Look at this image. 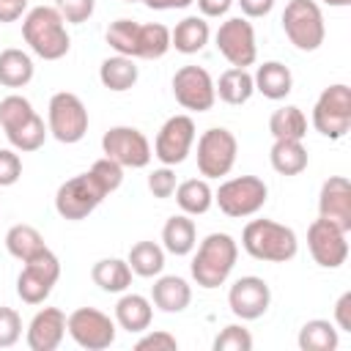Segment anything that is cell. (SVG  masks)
<instances>
[{
    "instance_id": "ba28073f",
    "label": "cell",
    "mask_w": 351,
    "mask_h": 351,
    "mask_svg": "<svg viewBox=\"0 0 351 351\" xmlns=\"http://www.w3.org/2000/svg\"><path fill=\"white\" fill-rule=\"evenodd\" d=\"M239 140L225 126H211L197 137V170L203 178H222L233 170Z\"/></svg>"
},
{
    "instance_id": "6da1fadb",
    "label": "cell",
    "mask_w": 351,
    "mask_h": 351,
    "mask_svg": "<svg viewBox=\"0 0 351 351\" xmlns=\"http://www.w3.org/2000/svg\"><path fill=\"white\" fill-rule=\"evenodd\" d=\"M22 38L33 55L44 60H60L71 49L66 19L55 5H36L22 16Z\"/></svg>"
},
{
    "instance_id": "836d02e7",
    "label": "cell",
    "mask_w": 351,
    "mask_h": 351,
    "mask_svg": "<svg viewBox=\"0 0 351 351\" xmlns=\"http://www.w3.org/2000/svg\"><path fill=\"white\" fill-rule=\"evenodd\" d=\"M47 134H49V129H47V123H44V118H41L38 112H33L25 123H19V126H14V129L5 132L11 148H14V151H22V154L38 151V148L44 145Z\"/></svg>"
},
{
    "instance_id": "44dd1931",
    "label": "cell",
    "mask_w": 351,
    "mask_h": 351,
    "mask_svg": "<svg viewBox=\"0 0 351 351\" xmlns=\"http://www.w3.org/2000/svg\"><path fill=\"white\" fill-rule=\"evenodd\" d=\"M154 321V304L143 293H123L115 304V324L129 335H143Z\"/></svg>"
},
{
    "instance_id": "74e56055",
    "label": "cell",
    "mask_w": 351,
    "mask_h": 351,
    "mask_svg": "<svg viewBox=\"0 0 351 351\" xmlns=\"http://www.w3.org/2000/svg\"><path fill=\"white\" fill-rule=\"evenodd\" d=\"M33 112H36V110H33V104H30L25 96L11 93V96H5V99L0 101V129L8 132V129H14V126L25 123Z\"/></svg>"
},
{
    "instance_id": "d4e9b609",
    "label": "cell",
    "mask_w": 351,
    "mask_h": 351,
    "mask_svg": "<svg viewBox=\"0 0 351 351\" xmlns=\"http://www.w3.org/2000/svg\"><path fill=\"white\" fill-rule=\"evenodd\" d=\"M214 90H217V99L219 101H225L230 107H241V104H247L252 99L255 82H252V74L247 69L230 66V69H225L219 74V80L214 82Z\"/></svg>"
},
{
    "instance_id": "e575fe53",
    "label": "cell",
    "mask_w": 351,
    "mask_h": 351,
    "mask_svg": "<svg viewBox=\"0 0 351 351\" xmlns=\"http://www.w3.org/2000/svg\"><path fill=\"white\" fill-rule=\"evenodd\" d=\"M47 244H44V236L33 228V225H25V222H19V225H14V228H8V233H5V250H8V255H14L16 261H27V258H33L36 252H41Z\"/></svg>"
},
{
    "instance_id": "ee69618b",
    "label": "cell",
    "mask_w": 351,
    "mask_h": 351,
    "mask_svg": "<svg viewBox=\"0 0 351 351\" xmlns=\"http://www.w3.org/2000/svg\"><path fill=\"white\" fill-rule=\"evenodd\" d=\"M178 348V340L165 332V329H156V332H148L134 343V351H176Z\"/></svg>"
},
{
    "instance_id": "60d3db41",
    "label": "cell",
    "mask_w": 351,
    "mask_h": 351,
    "mask_svg": "<svg viewBox=\"0 0 351 351\" xmlns=\"http://www.w3.org/2000/svg\"><path fill=\"white\" fill-rule=\"evenodd\" d=\"M55 8L66 19V25H82L93 16L96 0H55Z\"/></svg>"
},
{
    "instance_id": "52a82bcc",
    "label": "cell",
    "mask_w": 351,
    "mask_h": 351,
    "mask_svg": "<svg viewBox=\"0 0 351 351\" xmlns=\"http://www.w3.org/2000/svg\"><path fill=\"white\" fill-rule=\"evenodd\" d=\"M47 129L58 143L74 145L88 134V110L71 90H58L47 107Z\"/></svg>"
},
{
    "instance_id": "ac0fdd59",
    "label": "cell",
    "mask_w": 351,
    "mask_h": 351,
    "mask_svg": "<svg viewBox=\"0 0 351 351\" xmlns=\"http://www.w3.org/2000/svg\"><path fill=\"white\" fill-rule=\"evenodd\" d=\"M318 217L351 233V184L346 176H329L318 192Z\"/></svg>"
},
{
    "instance_id": "5b68a950",
    "label": "cell",
    "mask_w": 351,
    "mask_h": 351,
    "mask_svg": "<svg viewBox=\"0 0 351 351\" xmlns=\"http://www.w3.org/2000/svg\"><path fill=\"white\" fill-rule=\"evenodd\" d=\"M266 200H269V186L258 176L228 178L214 192V203L219 206V211L225 217H233V219H244V217L258 214L266 206Z\"/></svg>"
},
{
    "instance_id": "9a60e30c",
    "label": "cell",
    "mask_w": 351,
    "mask_h": 351,
    "mask_svg": "<svg viewBox=\"0 0 351 351\" xmlns=\"http://www.w3.org/2000/svg\"><path fill=\"white\" fill-rule=\"evenodd\" d=\"M173 96L189 112H208L217 101L214 80L203 66H181L173 74Z\"/></svg>"
},
{
    "instance_id": "7bdbcfd3",
    "label": "cell",
    "mask_w": 351,
    "mask_h": 351,
    "mask_svg": "<svg viewBox=\"0 0 351 351\" xmlns=\"http://www.w3.org/2000/svg\"><path fill=\"white\" fill-rule=\"evenodd\" d=\"M176 186H178V181H176V170L173 167L162 165V167H156V170L148 173V189H151L154 197H159V200L173 197Z\"/></svg>"
},
{
    "instance_id": "5bb4252c",
    "label": "cell",
    "mask_w": 351,
    "mask_h": 351,
    "mask_svg": "<svg viewBox=\"0 0 351 351\" xmlns=\"http://www.w3.org/2000/svg\"><path fill=\"white\" fill-rule=\"evenodd\" d=\"M195 137H197V132H195L192 115H170V118L159 126V132H156L154 156H156L162 165L176 167V165H181V162L189 156V151H192V145H195Z\"/></svg>"
},
{
    "instance_id": "8992f818",
    "label": "cell",
    "mask_w": 351,
    "mask_h": 351,
    "mask_svg": "<svg viewBox=\"0 0 351 351\" xmlns=\"http://www.w3.org/2000/svg\"><path fill=\"white\" fill-rule=\"evenodd\" d=\"M313 126L329 140H343L351 129V88L335 82L321 90L313 107Z\"/></svg>"
},
{
    "instance_id": "9c48e42d",
    "label": "cell",
    "mask_w": 351,
    "mask_h": 351,
    "mask_svg": "<svg viewBox=\"0 0 351 351\" xmlns=\"http://www.w3.org/2000/svg\"><path fill=\"white\" fill-rule=\"evenodd\" d=\"M58 277H60V261L49 247H44L41 252L25 261L16 277V296L25 304H41L52 293Z\"/></svg>"
},
{
    "instance_id": "603a6c76",
    "label": "cell",
    "mask_w": 351,
    "mask_h": 351,
    "mask_svg": "<svg viewBox=\"0 0 351 351\" xmlns=\"http://www.w3.org/2000/svg\"><path fill=\"white\" fill-rule=\"evenodd\" d=\"M162 247L165 252L184 258L197 247V228L189 214H173L162 228Z\"/></svg>"
},
{
    "instance_id": "d6a6232c",
    "label": "cell",
    "mask_w": 351,
    "mask_h": 351,
    "mask_svg": "<svg viewBox=\"0 0 351 351\" xmlns=\"http://www.w3.org/2000/svg\"><path fill=\"white\" fill-rule=\"evenodd\" d=\"M126 263L137 277H159L165 269V247L156 241H137L129 250Z\"/></svg>"
},
{
    "instance_id": "ffe728a7",
    "label": "cell",
    "mask_w": 351,
    "mask_h": 351,
    "mask_svg": "<svg viewBox=\"0 0 351 351\" xmlns=\"http://www.w3.org/2000/svg\"><path fill=\"white\" fill-rule=\"evenodd\" d=\"M192 302V285L178 274H162L151 285V304L162 313H184Z\"/></svg>"
},
{
    "instance_id": "cb8c5ba5",
    "label": "cell",
    "mask_w": 351,
    "mask_h": 351,
    "mask_svg": "<svg viewBox=\"0 0 351 351\" xmlns=\"http://www.w3.org/2000/svg\"><path fill=\"white\" fill-rule=\"evenodd\" d=\"M211 38V27L206 22V16H184L173 30H170V47H176V52L181 55H195L200 52Z\"/></svg>"
},
{
    "instance_id": "f35d334b",
    "label": "cell",
    "mask_w": 351,
    "mask_h": 351,
    "mask_svg": "<svg viewBox=\"0 0 351 351\" xmlns=\"http://www.w3.org/2000/svg\"><path fill=\"white\" fill-rule=\"evenodd\" d=\"M88 173L93 176V181L101 186V192H104V195H112V192L123 184V167H121L118 162H112L110 156L96 159V162L90 165V170H88Z\"/></svg>"
},
{
    "instance_id": "7c38bea8",
    "label": "cell",
    "mask_w": 351,
    "mask_h": 351,
    "mask_svg": "<svg viewBox=\"0 0 351 351\" xmlns=\"http://www.w3.org/2000/svg\"><path fill=\"white\" fill-rule=\"evenodd\" d=\"M217 49L219 55L236 66V69H247L258 60V44H255V27L247 16H230L219 25V30L214 33Z\"/></svg>"
},
{
    "instance_id": "d590c367",
    "label": "cell",
    "mask_w": 351,
    "mask_h": 351,
    "mask_svg": "<svg viewBox=\"0 0 351 351\" xmlns=\"http://www.w3.org/2000/svg\"><path fill=\"white\" fill-rule=\"evenodd\" d=\"M104 38H107V44L115 49V55L137 58V47H140V22H134V19H115V22H110Z\"/></svg>"
},
{
    "instance_id": "1f68e13d",
    "label": "cell",
    "mask_w": 351,
    "mask_h": 351,
    "mask_svg": "<svg viewBox=\"0 0 351 351\" xmlns=\"http://www.w3.org/2000/svg\"><path fill=\"white\" fill-rule=\"evenodd\" d=\"M269 132L274 140H304L307 134V115L296 104H285L271 112Z\"/></svg>"
},
{
    "instance_id": "816d5d0a",
    "label": "cell",
    "mask_w": 351,
    "mask_h": 351,
    "mask_svg": "<svg viewBox=\"0 0 351 351\" xmlns=\"http://www.w3.org/2000/svg\"><path fill=\"white\" fill-rule=\"evenodd\" d=\"M326 5H332V8H346V5H351V0H324Z\"/></svg>"
},
{
    "instance_id": "ab89813d",
    "label": "cell",
    "mask_w": 351,
    "mask_h": 351,
    "mask_svg": "<svg viewBox=\"0 0 351 351\" xmlns=\"http://www.w3.org/2000/svg\"><path fill=\"white\" fill-rule=\"evenodd\" d=\"M250 348H252V335L241 324H228L214 337V351H250Z\"/></svg>"
},
{
    "instance_id": "e0dca14e",
    "label": "cell",
    "mask_w": 351,
    "mask_h": 351,
    "mask_svg": "<svg viewBox=\"0 0 351 351\" xmlns=\"http://www.w3.org/2000/svg\"><path fill=\"white\" fill-rule=\"evenodd\" d=\"M269 304H271V288L263 277L255 274L239 277L228 291V307L241 321H258L261 315H266Z\"/></svg>"
},
{
    "instance_id": "484cf974",
    "label": "cell",
    "mask_w": 351,
    "mask_h": 351,
    "mask_svg": "<svg viewBox=\"0 0 351 351\" xmlns=\"http://www.w3.org/2000/svg\"><path fill=\"white\" fill-rule=\"evenodd\" d=\"M176 203L181 214L200 217L214 206V189L208 186V178H186L176 186Z\"/></svg>"
},
{
    "instance_id": "f546056e",
    "label": "cell",
    "mask_w": 351,
    "mask_h": 351,
    "mask_svg": "<svg viewBox=\"0 0 351 351\" xmlns=\"http://www.w3.org/2000/svg\"><path fill=\"white\" fill-rule=\"evenodd\" d=\"M90 280L107 293H123L132 285V269L123 258H101L93 263Z\"/></svg>"
},
{
    "instance_id": "4316f807",
    "label": "cell",
    "mask_w": 351,
    "mask_h": 351,
    "mask_svg": "<svg viewBox=\"0 0 351 351\" xmlns=\"http://www.w3.org/2000/svg\"><path fill=\"white\" fill-rule=\"evenodd\" d=\"M137 77H140V71L134 66V58H126V55L104 58L101 66H99V80L112 93H123V90L134 88Z\"/></svg>"
},
{
    "instance_id": "4dcf8cb0",
    "label": "cell",
    "mask_w": 351,
    "mask_h": 351,
    "mask_svg": "<svg viewBox=\"0 0 351 351\" xmlns=\"http://www.w3.org/2000/svg\"><path fill=\"white\" fill-rule=\"evenodd\" d=\"M296 343L302 351H335L340 346V332L326 318H310L307 324H302Z\"/></svg>"
},
{
    "instance_id": "2e32d148",
    "label": "cell",
    "mask_w": 351,
    "mask_h": 351,
    "mask_svg": "<svg viewBox=\"0 0 351 351\" xmlns=\"http://www.w3.org/2000/svg\"><path fill=\"white\" fill-rule=\"evenodd\" d=\"M348 233L326 219H313L307 228V247L318 266L324 269H340L348 258Z\"/></svg>"
},
{
    "instance_id": "c3c4849f",
    "label": "cell",
    "mask_w": 351,
    "mask_h": 351,
    "mask_svg": "<svg viewBox=\"0 0 351 351\" xmlns=\"http://www.w3.org/2000/svg\"><path fill=\"white\" fill-rule=\"evenodd\" d=\"M247 19H261L274 8V0H236Z\"/></svg>"
},
{
    "instance_id": "277c9868",
    "label": "cell",
    "mask_w": 351,
    "mask_h": 351,
    "mask_svg": "<svg viewBox=\"0 0 351 351\" xmlns=\"http://www.w3.org/2000/svg\"><path fill=\"white\" fill-rule=\"evenodd\" d=\"M282 30L302 52H315L326 38L324 11L315 0H288L282 11Z\"/></svg>"
},
{
    "instance_id": "f5cc1de1",
    "label": "cell",
    "mask_w": 351,
    "mask_h": 351,
    "mask_svg": "<svg viewBox=\"0 0 351 351\" xmlns=\"http://www.w3.org/2000/svg\"><path fill=\"white\" fill-rule=\"evenodd\" d=\"M123 3H143V0H123Z\"/></svg>"
},
{
    "instance_id": "f6af8a7d",
    "label": "cell",
    "mask_w": 351,
    "mask_h": 351,
    "mask_svg": "<svg viewBox=\"0 0 351 351\" xmlns=\"http://www.w3.org/2000/svg\"><path fill=\"white\" fill-rule=\"evenodd\" d=\"M22 178V159L14 148H0V186H14Z\"/></svg>"
},
{
    "instance_id": "30bf717a",
    "label": "cell",
    "mask_w": 351,
    "mask_h": 351,
    "mask_svg": "<svg viewBox=\"0 0 351 351\" xmlns=\"http://www.w3.org/2000/svg\"><path fill=\"white\" fill-rule=\"evenodd\" d=\"M107 195L101 192V186L93 181L90 173H80L69 181H63L55 192V211L69 219V222H80L88 214H93L99 208V203Z\"/></svg>"
},
{
    "instance_id": "681fc988",
    "label": "cell",
    "mask_w": 351,
    "mask_h": 351,
    "mask_svg": "<svg viewBox=\"0 0 351 351\" xmlns=\"http://www.w3.org/2000/svg\"><path fill=\"white\" fill-rule=\"evenodd\" d=\"M25 8H27V0H0V22L5 25V22L22 19Z\"/></svg>"
},
{
    "instance_id": "7a4b0ae2",
    "label": "cell",
    "mask_w": 351,
    "mask_h": 351,
    "mask_svg": "<svg viewBox=\"0 0 351 351\" xmlns=\"http://www.w3.org/2000/svg\"><path fill=\"white\" fill-rule=\"evenodd\" d=\"M241 247L250 258L266 263H288L299 252V239L293 228L274 219H250L241 230Z\"/></svg>"
},
{
    "instance_id": "8fae6325",
    "label": "cell",
    "mask_w": 351,
    "mask_h": 351,
    "mask_svg": "<svg viewBox=\"0 0 351 351\" xmlns=\"http://www.w3.org/2000/svg\"><path fill=\"white\" fill-rule=\"evenodd\" d=\"M66 332L85 351H104L115 343V321L96 307H77L66 315Z\"/></svg>"
},
{
    "instance_id": "8d00e7d4",
    "label": "cell",
    "mask_w": 351,
    "mask_h": 351,
    "mask_svg": "<svg viewBox=\"0 0 351 351\" xmlns=\"http://www.w3.org/2000/svg\"><path fill=\"white\" fill-rule=\"evenodd\" d=\"M170 49V30L162 22H140V47H137V58L143 60H156L165 58Z\"/></svg>"
},
{
    "instance_id": "83f0119b",
    "label": "cell",
    "mask_w": 351,
    "mask_h": 351,
    "mask_svg": "<svg viewBox=\"0 0 351 351\" xmlns=\"http://www.w3.org/2000/svg\"><path fill=\"white\" fill-rule=\"evenodd\" d=\"M269 162L280 176H299L302 170H307L310 154L302 140H274L269 151Z\"/></svg>"
},
{
    "instance_id": "d6986e66",
    "label": "cell",
    "mask_w": 351,
    "mask_h": 351,
    "mask_svg": "<svg viewBox=\"0 0 351 351\" xmlns=\"http://www.w3.org/2000/svg\"><path fill=\"white\" fill-rule=\"evenodd\" d=\"M66 337V313L60 307H44L38 310L25 332L30 351H55Z\"/></svg>"
},
{
    "instance_id": "7dc6e473",
    "label": "cell",
    "mask_w": 351,
    "mask_h": 351,
    "mask_svg": "<svg viewBox=\"0 0 351 351\" xmlns=\"http://www.w3.org/2000/svg\"><path fill=\"white\" fill-rule=\"evenodd\" d=\"M195 3H197L200 16H206V19H217V16H225L236 0H195Z\"/></svg>"
},
{
    "instance_id": "f907efd6",
    "label": "cell",
    "mask_w": 351,
    "mask_h": 351,
    "mask_svg": "<svg viewBox=\"0 0 351 351\" xmlns=\"http://www.w3.org/2000/svg\"><path fill=\"white\" fill-rule=\"evenodd\" d=\"M151 11H176V8H189L195 0H143Z\"/></svg>"
},
{
    "instance_id": "7402d4cb",
    "label": "cell",
    "mask_w": 351,
    "mask_h": 351,
    "mask_svg": "<svg viewBox=\"0 0 351 351\" xmlns=\"http://www.w3.org/2000/svg\"><path fill=\"white\" fill-rule=\"evenodd\" d=\"M252 82H255V90L271 101H280L285 99L291 90H293V74L285 63L280 60H266L255 69L252 74Z\"/></svg>"
},
{
    "instance_id": "b9f144b4",
    "label": "cell",
    "mask_w": 351,
    "mask_h": 351,
    "mask_svg": "<svg viewBox=\"0 0 351 351\" xmlns=\"http://www.w3.org/2000/svg\"><path fill=\"white\" fill-rule=\"evenodd\" d=\"M22 337V315L14 307H0V348L16 346Z\"/></svg>"
},
{
    "instance_id": "3957f363",
    "label": "cell",
    "mask_w": 351,
    "mask_h": 351,
    "mask_svg": "<svg viewBox=\"0 0 351 351\" xmlns=\"http://www.w3.org/2000/svg\"><path fill=\"white\" fill-rule=\"evenodd\" d=\"M236 261H239L236 239L230 233H208L200 241V247H197V252L192 258L189 271H192V280L200 288L211 291V288H219V285L228 282Z\"/></svg>"
},
{
    "instance_id": "bcb514c9",
    "label": "cell",
    "mask_w": 351,
    "mask_h": 351,
    "mask_svg": "<svg viewBox=\"0 0 351 351\" xmlns=\"http://www.w3.org/2000/svg\"><path fill=\"white\" fill-rule=\"evenodd\" d=\"M337 332H351V291L340 293V299L335 302V321Z\"/></svg>"
},
{
    "instance_id": "f1b7e54d",
    "label": "cell",
    "mask_w": 351,
    "mask_h": 351,
    "mask_svg": "<svg viewBox=\"0 0 351 351\" xmlns=\"http://www.w3.org/2000/svg\"><path fill=\"white\" fill-rule=\"evenodd\" d=\"M36 74L33 58L25 49L8 47L0 52V85L5 88H25Z\"/></svg>"
},
{
    "instance_id": "4fadbf2b",
    "label": "cell",
    "mask_w": 351,
    "mask_h": 351,
    "mask_svg": "<svg viewBox=\"0 0 351 351\" xmlns=\"http://www.w3.org/2000/svg\"><path fill=\"white\" fill-rule=\"evenodd\" d=\"M101 151H104V156H110L121 167H132V170L148 167V162L154 156V148H151L148 137L134 126L107 129L104 137H101Z\"/></svg>"
}]
</instances>
